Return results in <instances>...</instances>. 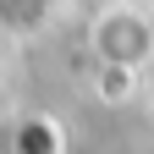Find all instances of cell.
I'll return each instance as SVG.
<instances>
[{"instance_id":"1","label":"cell","mask_w":154,"mask_h":154,"mask_svg":"<svg viewBox=\"0 0 154 154\" xmlns=\"http://www.w3.org/2000/svg\"><path fill=\"white\" fill-rule=\"evenodd\" d=\"M94 55H99L105 66H116V72H138L149 55H154L149 17H138V11H110V17H99V28H94Z\"/></svg>"}]
</instances>
